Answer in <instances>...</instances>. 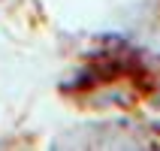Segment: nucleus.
<instances>
[{
	"instance_id": "f257e3e1",
	"label": "nucleus",
	"mask_w": 160,
	"mask_h": 151,
	"mask_svg": "<svg viewBox=\"0 0 160 151\" xmlns=\"http://www.w3.org/2000/svg\"><path fill=\"white\" fill-rule=\"evenodd\" d=\"M154 109H160V91H157V97H154Z\"/></svg>"
}]
</instances>
